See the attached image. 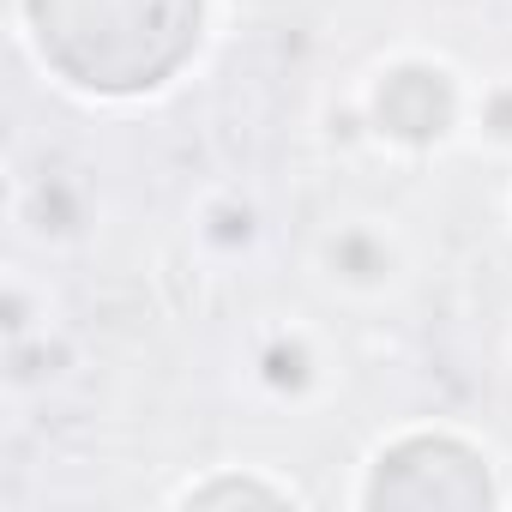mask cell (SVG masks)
Segmentation results:
<instances>
[{"mask_svg":"<svg viewBox=\"0 0 512 512\" xmlns=\"http://www.w3.org/2000/svg\"><path fill=\"white\" fill-rule=\"evenodd\" d=\"M314 260L326 272L332 290L344 296H386L404 284V235L392 229V217H332L314 241Z\"/></svg>","mask_w":512,"mask_h":512,"instance_id":"cell-1","label":"cell"},{"mask_svg":"<svg viewBox=\"0 0 512 512\" xmlns=\"http://www.w3.org/2000/svg\"><path fill=\"white\" fill-rule=\"evenodd\" d=\"M374 121L392 139H434L452 121V79L440 67H392L374 85Z\"/></svg>","mask_w":512,"mask_h":512,"instance_id":"cell-2","label":"cell"},{"mask_svg":"<svg viewBox=\"0 0 512 512\" xmlns=\"http://www.w3.org/2000/svg\"><path fill=\"white\" fill-rule=\"evenodd\" d=\"M253 380H260L266 392H278V398H314L320 386H326V350H320V338L314 332H302V326H272L260 344H253Z\"/></svg>","mask_w":512,"mask_h":512,"instance_id":"cell-3","label":"cell"},{"mask_svg":"<svg viewBox=\"0 0 512 512\" xmlns=\"http://www.w3.org/2000/svg\"><path fill=\"white\" fill-rule=\"evenodd\" d=\"M253 235H260V217H253V205L241 193H211L199 205V241H211L217 253L253 247Z\"/></svg>","mask_w":512,"mask_h":512,"instance_id":"cell-4","label":"cell"},{"mask_svg":"<svg viewBox=\"0 0 512 512\" xmlns=\"http://www.w3.org/2000/svg\"><path fill=\"white\" fill-rule=\"evenodd\" d=\"M181 506H223V500H296L284 482H253V476H223V482H193L175 494Z\"/></svg>","mask_w":512,"mask_h":512,"instance_id":"cell-5","label":"cell"}]
</instances>
